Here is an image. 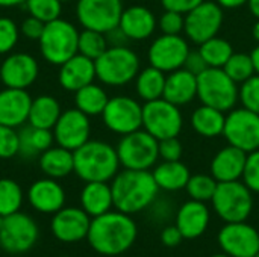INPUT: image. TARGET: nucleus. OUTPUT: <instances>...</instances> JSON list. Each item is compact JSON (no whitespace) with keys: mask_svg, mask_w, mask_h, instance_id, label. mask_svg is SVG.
Listing matches in <instances>:
<instances>
[{"mask_svg":"<svg viewBox=\"0 0 259 257\" xmlns=\"http://www.w3.org/2000/svg\"><path fill=\"white\" fill-rule=\"evenodd\" d=\"M138 229L131 215L120 211H109L91 218L87 241L102 256H120L135 242Z\"/></svg>","mask_w":259,"mask_h":257,"instance_id":"1","label":"nucleus"},{"mask_svg":"<svg viewBox=\"0 0 259 257\" xmlns=\"http://www.w3.org/2000/svg\"><path fill=\"white\" fill-rule=\"evenodd\" d=\"M114 208L123 214L134 215L147 209L158 195V185L149 170H123L111 183Z\"/></svg>","mask_w":259,"mask_h":257,"instance_id":"2","label":"nucleus"},{"mask_svg":"<svg viewBox=\"0 0 259 257\" xmlns=\"http://www.w3.org/2000/svg\"><path fill=\"white\" fill-rule=\"evenodd\" d=\"M74 174L87 182H109L120 168L115 147L105 141L90 139L73 151Z\"/></svg>","mask_w":259,"mask_h":257,"instance_id":"3","label":"nucleus"},{"mask_svg":"<svg viewBox=\"0 0 259 257\" xmlns=\"http://www.w3.org/2000/svg\"><path fill=\"white\" fill-rule=\"evenodd\" d=\"M79 30L65 18H56L46 23L41 38L38 39L39 52L50 65H62L77 53Z\"/></svg>","mask_w":259,"mask_h":257,"instance_id":"4","label":"nucleus"},{"mask_svg":"<svg viewBox=\"0 0 259 257\" xmlns=\"http://www.w3.org/2000/svg\"><path fill=\"white\" fill-rule=\"evenodd\" d=\"M96 77L108 86H123L140 73V58L127 45H109L96 61Z\"/></svg>","mask_w":259,"mask_h":257,"instance_id":"5","label":"nucleus"},{"mask_svg":"<svg viewBox=\"0 0 259 257\" xmlns=\"http://www.w3.org/2000/svg\"><path fill=\"white\" fill-rule=\"evenodd\" d=\"M197 97L202 105L229 112L238 100V86L223 68L208 67L197 76Z\"/></svg>","mask_w":259,"mask_h":257,"instance_id":"6","label":"nucleus"},{"mask_svg":"<svg viewBox=\"0 0 259 257\" xmlns=\"http://www.w3.org/2000/svg\"><path fill=\"white\" fill-rule=\"evenodd\" d=\"M211 203L219 218L225 223L246 221L253 209L252 191L240 180L219 182Z\"/></svg>","mask_w":259,"mask_h":257,"instance_id":"7","label":"nucleus"},{"mask_svg":"<svg viewBox=\"0 0 259 257\" xmlns=\"http://www.w3.org/2000/svg\"><path fill=\"white\" fill-rule=\"evenodd\" d=\"M159 141L146 130L123 135L115 150L120 165L126 170H150L159 159Z\"/></svg>","mask_w":259,"mask_h":257,"instance_id":"8","label":"nucleus"},{"mask_svg":"<svg viewBox=\"0 0 259 257\" xmlns=\"http://www.w3.org/2000/svg\"><path fill=\"white\" fill-rule=\"evenodd\" d=\"M182 126L184 117L179 106L164 97L143 105V127L158 141L178 136Z\"/></svg>","mask_w":259,"mask_h":257,"instance_id":"9","label":"nucleus"},{"mask_svg":"<svg viewBox=\"0 0 259 257\" xmlns=\"http://www.w3.org/2000/svg\"><path fill=\"white\" fill-rule=\"evenodd\" d=\"M39 236L38 226L32 217L15 212L5 217L0 227V248L11 254H21L32 250Z\"/></svg>","mask_w":259,"mask_h":257,"instance_id":"10","label":"nucleus"},{"mask_svg":"<svg viewBox=\"0 0 259 257\" xmlns=\"http://www.w3.org/2000/svg\"><path fill=\"white\" fill-rule=\"evenodd\" d=\"M123 9L121 0H77L76 17L83 29L108 33L118 27Z\"/></svg>","mask_w":259,"mask_h":257,"instance_id":"11","label":"nucleus"},{"mask_svg":"<svg viewBox=\"0 0 259 257\" xmlns=\"http://www.w3.org/2000/svg\"><path fill=\"white\" fill-rule=\"evenodd\" d=\"M223 135L229 145L246 153L259 148V114L246 108L232 109L226 115Z\"/></svg>","mask_w":259,"mask_h":257,"instance_id":"12","label":"nucleus"},{"mask_svg":"<svg viewBox=\"0 0 259 257\" xmlns=\"http://www.w3.org/2000/svg\"><path fill=\"white\" fill-rule=\"evenodd\" d=\"M102 120L108 130L123 136L143 127V106L132 97L117 95L109 98Z\"/></svg>","mask_w":259,"mask_h":257,"instance_id":"13","label":"nucleus"},{"mask_svg":"<svg viewBox=\"0 0 259 257\" xmlns=\"http://www.w3.org/2000/svg\"><path fill=\"white\" fill-rule=\"evenodd\" d=\"M223 24V8L217 2H202L193 11L185 14V33L194 44L217 36Z\"/></svg>","mask_w":259,"mask_h":257,"instance_id":"14","label":"nucleus"},{"mask_svg":"<svg viewBox=\"0 0 259 257\" xmlns=\"http://www.w3.org/2000/svg\"><path fill=\"white\" fill-rule=\"evenodd\" d=\"M190 53V45L181 35H161L149 47V62L152 67L171 73L175 70L184 68L187 56Z\"/></svg>","mask_w":259,"mask_h":257,"instance_id":"15","label":"nucleus"},{"mask_svg":"<svg viewBox=\"0 0 259 257\" xmlns=\"http://www.w3.org/2000/svg\"><path fill=\"white\" fill-rule=\"evenodd\" d=\"M217 239L223 253L231 257H255L259 253V232L246 221L226 223Z\"/></svg>","mask_w":259,"mask_h":257,"instance_id":"16","label":"nucleus"},{"mask_svg":"<svg viewBox=\"0 0 259 257\" xmlns=\"http://www.w3.org/2000/svg\"><path fill=\"white\" fill-rule=\"evenodd\" d=\"M52 132H53L55 142L58 145L74 151L90 141V135H91L90 117L85 115L77 108L65 109L62 111Z\"/></svg>","mask_w":259,"mask_h":257,"instance_id":"17","label":"nucleus"},{"mask_svg":"<svg viewBox=\"0 0 259 257\" xmlns=\"http://www.w3.org/2000/svg\"><path fill=\"white\" fill-rule=\"evenodd\" d=\"M38 74V61L26 52L9 53L0 64V80L6 88L27 89L35 83Z\"/></svg>","mask_w":259,"mask_h":257,"instance_id":"18","label":"nucleus"},{"mask_svg":"<svg viewBox=\"0 0 259 257\" xmlns=\"http://www.w3.org/2000/svg\"><path fill=\"white\" fill-rule=\"evenodd\" d=\"M91 224V217L82 208H62L50 221L52 235L65 244L80 242L87 239Z\"/></svg>","mask_w":259,"mask_h":257,"instance_id":"19","label":"nucleus"},{"mask_svg":"<svg viewBox=\"0 0 259 257\" xmlns=\"http://www.w3.org/2000/svg\"><path fill=\"white\" fill-rule=\"evenodd\" d=\"M27 201L36 212L53 215L64 208L65 191L56 179L44 177L29 186Z\"/></svg>","mask_w":259,"mask_h":257,"instance_id":"20","label":"nucleus"},{"mask_svg":"<svg viewBox=\"0 0 259 257\" xmlns=\"http://www.w3.org/2000/svg\"><path fill=\"white\" fill-rule=\"evenodd\" d=\"M96 79V62L80 53H76L59 65L58 82L65 91L76 92L77 89L93 83Z\"/></svg>","mask_w":259,"mask_h":257,"instance_id":"21","label":"nucleus"},{"mask_svg":"<svg viewBox=\"0 0 259 257\" xmlns=\"http://www.w3.org/2000/svg\"><path fill=\"white\" fill-rule=\"evenodd\" d=\"M32 97L27 89L6 88L0 91V124L21 127L27 123Z\"/></svg>","mask_w":259,"mask_h":257,"instance_id":"22","label":"nucleus"},{"mask_svg":"<svg viewBox=\"0 0 259 257\" xmlns=\"http://www.w3.org/2000/svg\"><path fill=\"white\" fill-rule=\"evenodd\" d=\"M158 26L155 14L141 5H134L123 9L118 27L129 41H144L153 35Z\"/></svg>","mask_w":259,"mask_h":257,"instance_id":"23","label":"nucleus"},{"mask_svg":"<svg viewBox=\"0 0 259 257\" xmlns=\"http://www.w3.org/2000/svg\"><path fill=\"white\" fill-rule=\"evenodd\" d=\"M211 214L203 201L190 200L184 203L176 215V226L184 235V239L200 238L209 226Z\"/></svg>","mask_w":259,"mask_h":257,"instance_id":"24","label":"nucleus"},{"mask_svg":"<svg viewBox=\"0 0 259 257\" xmlns=\"http://www.w3.org/2000/svg\"><path fill=\"white\" fill-rule=\"evenodd\" d=\"M247 153L228 145L222 148L211 162V176L217 182H234L240 180L244 173Z\"/></svg>","mask_w":259,"mask_h":257,"instance_id":"25","label":"nucleus"},{"mask_svg":"<svg viewBox=\"0 0 259 257\" xmlns=\"http://www.w3.org/2000/svg\"><path fill=\"white\" fill-rule=\"evenodd\" d=\"M162 97L176 106L191 103L197 97V76L185 68L168 73Z\"/></svg>","mask_w":259,"mask_h":257,"instance_id":"26","label":"nucleus"},{"mask_svg":"<svg viewBox=\"0 0 259 257\" xmlns=\"http://www.w3.org/2000/svg\"><path fill=\"white\" fill-rule=\"evenodd\" d=\"M80 208L96 218L114 208L112 189L108 182H87L80 192Z\"/></svg>","mask_w":259,"mask_h":257,"instance_id":"27","label":"nucleus"},{"mask_svg":"<svg viewBox=\"0 0 259 257\" xmlns=\"http://www.w3.org/2000/svg\"><path fill=\"white\" fill-rule=\"evenodd\" d=\"M38 165L46 177L59 180L74 173V156L71 150L56 144L38 156Z\"/></svg>","mask_w":259,"mask_h":257,"instance_id":"28","label":"nucleus"},{"mask_svg":"<svg viewBox=\"0 0 259 257\" xmlns=\"http://www.w3.org/2000/svg\"><path fill=\"white\" fill-rule=\"evenodd\" d=\"M61 114H62V108L58 98L49 94H42L32 98L27 124L33 127L52 130L56 121L59 120Z\"/></svg>","mask_w":259,"mask_h":257,"instance_id":"29","label":"nucleus"},{"mask_svg":"<svg viewBox=\"0 0 259 257\" xmlns=\"http://www.w3.org/2000/svg\"><path fill=\"white\" fill-rule=\"evenodd\" d=\"M152 174L158 188L168 192L185 189L191 177L188 167L181 161H162V164H159Z\"/></svg>","mask_w":259,"mask_h":257,"instance_id":"30","label":"nucleus"},{"mask_svg":"<svg viewBox=\"0 0 259 257\" xmlns=\"http://www.w3.org/2000/svg\"><path fill=\"white\" fill-rule=\"evenodd\" d=\"M226 115L212 106L202 105L191 115V127L203 138H217L223 135Z\"/></svg>","mask_w":259,"mask_h":257,"instance_id":"31","label":"nucleus"},{"mask_svg":"<svg viewBox=\"0 0 259 257\" xmlns=\"http://www.w3.org/2000/svg\"><path fill=\"white\" fill-rule=\"evenodd\" d=\"M20 150L18 155L26 159L39 156L42 151L50 148L55 142L53 132L49 129L33 127L30 124L24 126L20 132Z\"/></svg>","mask_w":259,"mask_h":257,"instance_id":"32","label":"nucleus"},{"mask_svg":"<svg viewBox=\"0 0 259 257\" xmlns=\"http://www.w3.org/2000/svg\"><path fill=\"white\" fill-rule=\"evenodd\" d=\"M165 79H167L165 73L152 65L141 70L135 77V91H137L138 97L144 103L162 98L164 88H165Z\"/></svg>","mask_w":259,"mask_h":257,"instance_id":"33","label":"nucleus"},{"mask_svg":"<svg viewBox=\"0 0 259 257\" xmlns=\"http://www.w3.org/2000/svg\"><path fill=\"white\" fill-rule=\"evenodd\" d=\"M108 101H109V97L106 91L100 85H96L94 82L74 92L76 108L88 117L102 115Z\"/></svg>","mask_w":259,"mask_h":257,"instance_id":"34","label":"nucleus"},{"mask_svg":"<svg viewBox=\"0 0 259 257\" xmlns=\"http://www.w3.org/2000/svg\"><path fill=\"white\" fill-rule=\"evenodd\" d=\"M199 52L203 56L206 65L212 68H223L229 61V58L234 55V48L231 42L220 36H212L205 42H202Z\"/></svg>","mask_w":259,"mask_h":257,"instance_id":"35","label":"nucleus"},{"mask_svg":"<svg viewBox=\"0 0 259 257\" xmlns=\"http://www.w3.org/2000/svg\"><path fill=\"white\" fill-rule=\"evenodd\" d=\"M23 189L12 179H0V215L9 217L23 206Z\"/></svg>","mask_w":259,"mask_h":257,"instance_id":"36","label":"nucleus"},{"mask_svg":"<svg viewBox=\"0 0 259 257\" xmlns=\"http://www.w3.org/2000/svg\"><path fill=\"white\" fill-rule=\"evenodd\" d=\"M109 47L106 33L91 30V29H83L79 32V42H77V53L96 61L100 58L106 48Z\"/></svg>","mask_w":259,"mask_h":257,"instance_id":"37","label":"nucleus"},{"mask_svg":"<svg viewBox=\"0 0 259 257\" xmlns=\"http://www.w3.org/2000/svg\"><path fill=\"white\" fill-rule=\"evenodd\" d=\"M223 70L237 83H243L256 74L252 56L246 53H234L223 67Z\"/></svg>","mask_w":259,"mask_h":257,"instance_id":"38","label":"nucleus"},{"mask_svg":"<svg viewBox=\"0 0 259 257\" xmlns=\"http://www.w3.org/2000/svg\"><path fill=\"white\" fill-rule=\"evenodd\" d=\"M219 182L208 174H194L190 177L185 189L188 192V195L191 197V200H197V201H211L215 189H217Z\"/></svg>","mask_w":259,"mask_h":257,"instance_id":"39","label":"nucleus"},{"mask_svg":"<svg viewBox=\"0 0 259 257\" xmlns=\"http://www.w3.org/2000/svg\"><path fill=\"white\" fill-rule=\"evenodd\" d=\"M26 11L29 15L41 20L42 23L53 21L62 14V2L61 0H26Z\"/></svg>","mask_w":259,"mask_h":257,"instance_id":"40","label":"nucleus"},{"mask_svg":"<svg viewBox=\"0 0 259 257\" xmlns=\"http://www.w3.org/2000/svg\"><path fill=\"white\" fill-rule=\"evenodd\" d=\"M20 35V26L11 17H0V55H9L15 48Z\"/></svg>","mask_w":259,"mask_h":257,"instance_id":"41","label":"nucleus"},{"mask_svg":"<svg viewBox=\"0 0 259 257\" xmlns=\"http://www.w3.org/2000/svg\"><path fill=\"white\" fill-rule=\"evenodd\" d=\"M238 98L243 103V108L259 114V74L252 76L240 85Z\"/></svg>","mask_w":259,"mask_h":257,"instance_id":"42","label":"nucleus"},{"mask_svg":"<svg viewBox=\"0 0 259 257\" xmlns=\"http://www.w3.org/2000/svg\"><path fill=\"white\" fill-rule=\"evenodd\" d=\"M20 133L15 127L0 124V159H11L18 155Z\"/></svg>","mask_w":259,"mask_h":257,"instance_id":"43","label":"nucleus"},{"mask_svg":"<svg viewBox=\"0 0 259 257\" xmlns=\"http://www.w3.org/2000/svg\"><path fill=\"white\" fill-rule=\"evenodd\" d=\"M243 182L252 192H259V148L247 153Z\"/></svg>","mask_w":259,"mask_h":257,"instance_id":"44","label":"nucleus"},{"mask_svg":"<svg viewBox=\"0 0 259 257\" xmlns=\"http://www.w3.org/2000/svg\"><path fill=\"white\" fill-rule=\"evenodd\" d=\"M158 27L164 35H181L185 27V17L175 11H165L158 20Z\"/></svg>","mask_w":259,"mask_h":257,"instance_id":"45","label":"nucleus"},{"mask_svg":"<svg viewBox=\"0 0 259 257\" xmlns=\"http://www.w3.org/2000/svg\"><path fill=\"white\" fill-rule=\"evenodd\" d=\"M158 151L162 161H181L184 150L178 136H173V138L161 139L158 144Z\"/></svg>","mask_w":259,"mask_h":257,"instance_id":"46","label":"nucleus"},{"mask_svg":"<svg viewBox=\"0 0 259 257\" xmlns=\"http://www.w3.org/2000/svg\"><path fill=\"white\" fill-rule=\"evenodd\" d=\"M44 26H46V23H42L41 20L29 15V17H26L21 21V24H20V33L26 39H29V41H38L41 38V35H42Z\"/></svg>","mask_w":259,"mask_h":257,"instance_id":"47","label":"nucleus"},{"mask_svg":"<svg viewBox=\"0 0 259 257\" xmlns=\"http://www.w3.org/2000/svg\"><path fill=\"white\" fill-rule=\"evenodd\" d=\"M205 0H161V5L165 11H175L179 14H188L196 6Z\"/></svg>","mask_w":259,"mask_h":257,"instance_id":"48","label":"nucleus"},{"mask_svg":"<svg viewBox=\"0 0 259 257\" xmlns=\"http://www.w3.org/2000/svg\"><path fill=\"white\" fill-rule=\"evenodd\" d=\"M184 68L188 70L190 73L199 76L202 71H205L208 68V65H206V62H205V59H203V56L200 55L199 50H194V52L190 50V53L187 56V61L184 64Z\"/></svg>","mask_w":259,"mask_h":257,"instance_id":"49","label":"nucleus"},{"mask_svg":"<svg viewBox=\"0 0 259 257\" xmlns=\"http://www.w3.org/2000/svg\"><path fill=\"white\" fill-rule=\"evenodd\" d=\"M184 241V235L178 229V226H168L161 232V242L165 247H178Z\"/></svg>","mask_w":259,"mask_h":257,"instance_id":"50","label":"nucleus"},{"mask_svg":"<svg viewBox=\"0 0 259 257\" xmlns=\"http://www.w3.org/2000/svg\"><path fill=\"white\" fill-rule=\"evenodd\" d=\"M215 2L225 9H235L249 3V0H215Z\"/></svg>","mask_w":259,"mask_h":257,"instance_id":"51","label":"nucleus"},{"mask_svg":"<svg viewBox=\"0 0 259 257\" xmlns=\"http://www.w3.org/2000/svg\"><path fill=\"white\" fill-rule=\"evenodd\" d=\"M26 0H0V8H14L18 5H24Z\"/></svg>","mask_w":259,"mask_h":257,"instance_id":"52","label":"nucleus"},{"mask_svg":"<svg viewBox=\"0 0 259 257\" xmlns=\"http://www.w3.org/2000/svg\"><path fill=\"white\" fill-rule=\"evenodd\" d=\"M249 9L253 14V17L259 20V0H249Z\"/></svg>","mask_w":259,"mask_h":257,"instance_id":"53","label":"nucleus"},{"mask_svg":"<svg viewBox=\"0 0 259 257\" xmlns=\"http://www.w3.org/2000/svg\"><path fill=\"white\" fill-rule=\"evenodd\" d=\"M250 56H252V61H253V65H255V71H256V74H259V44L253 48Z\"/></svg>","mask_w":259,"mask_h":257,"instance_id":"54","label":"nucleus"},{"mask_svg":"<svg viewBox=\"0 0 259 257\" xmlns=\"http://www.w3.org/2000/svg\"><path fill=\"white\" fill-rule=\"evenodd\" d=\"M252 36L253 39L259 44V20H256V23L253 24V29H252Z\"/></svg>","mask_w":259,"mask_h":257,"instance_id":"55","label":"nucleus"},{"mask_svg":"<svg viewBox=\"0 0 259 257\" xmlns=\"http://www.w3.org/2000/svg\"><path fill=\"white\" fill-rule=\"evenodd\" d=\"M209 257H231V256H228L226 253H222V254H212V256H209Z\"/></svg>","mask_w":259,"mask_h":257,"instance_id":"56","label":"nucleus"},{"mask_svg":"<svg viewBox=\"0 0 259 257\" xmlns=\"http://www.w3.org/2000/svg\"><path fill=\"white\" fill-rule=\"evenodd\" d=\"M3 220H5V217L0 215V227H2V224H3Z\"/></svg>","mask_w":259,"mask_h":257,"instance_id":"57","label":"nucleus"},{"mask_svg":"<svg viewBox=\"0 0 259 257\" xmlns=\"http://www.w3.org/2000/svg\"><path fill=\"white\" fill-rule=\"evenodd\" d=\"M62 3H68V2H73V0H61Z\"/></svg>","mask_w":259,"mask_h":257,"instance_id":"58","label":"nucleus"},{"mask_svg":"<svg viewBox=\"0 0 259 257\" xmlns=\"http://www.w3.org/2000/svg\"><path fill=\"white\" fill-rule=\"evenodd\" d=\"M255 257H259V253H258V254H256V256H255Z\"/></svg>","mask_w":259,"mask_h":257,"instance_id":"59","label":"nucleus"},{"mask_svg":"<svg viewBox=\"0 0 259 257\" xmlns=\"http://www.w3.org/2000/svg\"><path fill=\"white\" fill-rule=\"evenodd\" d=\"M59 257H68V256H59Z\"/></svg>","mask_w":259,"mask_h":257,"instance_id":"60","label":"nucleus"}]
</instances>
